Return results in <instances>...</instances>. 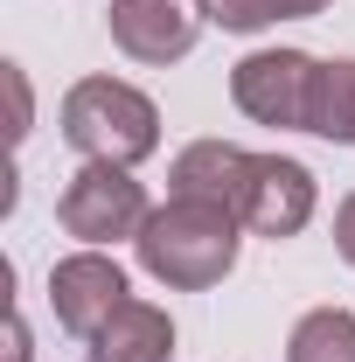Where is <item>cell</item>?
<instances>
[{
	"label": "cell",
	"mask_w": 355,
	"mask_h": 362,
	"mask_svg": "<svg viewBox=\"0 0 355 362\" xmlns=\"http://www.w3.org/2000/svg\"><path fill=\"white\" fill-rule=\"evenodd\" d=\"M168 349H175V320H168V307L126 300L119 314L91 334L84 362H168Z\"/></svg>",
	"instance_id": "obj_9"
},
{
	"label": "cell",
	"mask_w": 355,
	"mask_h": 362,
	"mask_svg": "<svg viewBox=\"0 0 355 362\" xmlns=\"http://www.w3.org/2000/svg\"><path fill=\"white\" fill-rule=\"evenodd\" d=\"M7 362H28V320H7Z\"/></svg>",
	"instance_id": "obj_14"
},
{
	"label": "cell",
	"mask_w": 355,
	"mask_h": 362,
	"mask_svg": "<svg viewBox=\"0 0 355 362\" xmlns=\"http://www.w3.org/2000/svg\"><path fill=\"white\" fill-rule=\"evenodd\" d=\"M313 63L307 49H251L230 70V98L258 126H300L307 133V98H313Z\"/></svg>",
	"instance_id": "obj_4"
},
{
	"label": "cell",
	"mask_w": 355,
	"mask_h": 362,
	"mask_svg": "<svg viewBox=\"0 0 355 362\" xmlns=\"http://www.w3.org/2000/svg\"><path fill=\"white\" fill-rule=\"evenodd\" d=\"M334 251L355 265V188L342 195V209H334Z\"/></svg>",
	"instance_id": "obj_13"
},
{
	"label": "cell",
	"mask_w": 355,
	"mask_h": 362,
	"mask_svg": "<svg viewBox=\"0 0 355 362\" xmlns=\"http://www.w3.org/2000/svg\"><path fill=\"white\" fill-rule=\"evenodd\" d=\"M320 7H327V0H209V21L251 35V28H272V21H307Z\"/></svg>",
	"instance_id": "obj_12"
},
{
	"label": "cell",
	"mask_w": 355,
	"mask_h": 362,
	"mask_svg": "<svg viewBox=\"0 0 355 362\" xmlns=\"http://www.w3.org/2000/svg\"><path fill=\"white\" fill-rule=\"evenodd\" d=\"M237 223L251 237H300L313 223V175L286 153H251L244 168V195H237Z\"/></svg>",
	"instance_id": "obj_6"
},
{
	"label": "cell",
	"mask_w": 355,
	"mask_h": 362,
	"mask_svg": "<svg viewBox=\"0 0 355 362\" xmlns=\"http://www.w3.org/2000/svg\"><path fill=\"white\" fill-rule=\"evenodd\" d=\"M105 28L133 63H181L209 28V0H112Z\"/></svg>",
	"instance_id": "obj_5"
},
{
	"label": "cell",
	"mask_w": 355,
	"mask_h": 362,
	"mask_svg": "<svg viewBox=\"0 0 355 362\" xmlns=\"http://www.w3.org/2000/svg\"><path fill=\"white\" fill-rule=\"evenodd\" d=\"M126 300H133V293H126V272L112 265L105 251H77V258L49 265V307H56V320H63L70 334H84V341L119 314Z\"/></svg>",
	"instance_id": "obj_7"
},
{
	"label": "cell",
	"mask_w": 355,
	"mask_h": 362,
	"mask_svg": "<svg viewBox=\"0 0 355 362\" xmlns=\"http://www.w3.org/2000/svg\"><path fill=\"white\" fill-rule=\"evenodd\" d=\"M237 244H244V223L230 209H216V202H188V195H168L146 216V230L133 237L139 272L161 279V286H175V293L216 286L223 272L237 265Z\"/></svg>",
	"instance_id": "obj_1"
},
{
	"label": "cell",
	"mask_w": 355,
	"mask_h": 362,
	"mask_svg": "<svg viewBox=\"0 0 355 362\" xmlns=\"http://www.w3.org/2000/svg\"><path fill=\"white\" fill-rule=\"evenodd\" d=\"M63 139L84 160H112V168H139L161 146V112L153 98L119 77H84L63 98Z\"/></svg>",
	"instance_id": "obj_2"
},
{
	"label": "cell",
	"mask_w": 355,
	"mask_h": 362,
	"mask_svg": "<svg viewBox=\"0 0 355 362\" xmlns=\"http://www.w3.org/2000/svg\"><path fill=\"white\" fill-rule=\"evenodd\" d=\"M244 168H251V153L244 146H230V139H195V146H181L175 168H168V188L188 195V202H216L237 216V195H244Z\"/></svg>",
	"instance_id": "obj_8"
},
{
	"label": "cell",
	"mask_w": 355,
	"mask_h": 362,
	"mask_svg": "<svg viewBox=\"0 0 355 362\" xmlns=\"http://www.w3.org/2000/svg\"><path fill=\"white\" fill-rule=\"evenodd\" d=\"M307 133L355 146V56H334L313 70V98H307Z\"/></svg>",
	"instance_id": "obj_10"
},
{
	"label": "cell",
	"mask_w": 355,
	"mask_h": 362,
	"mask_svg": "<svg viewBox=\"0 0 355 362\" xmlns=\"http://www.w3.org/2000/svg\"><path fill=\"white\" fill-rule=\"evenodd\" d=\"M146 188L133 181V168H112V160H84L70 188H63V202H56V223L70 230V237H84L91 251L98 244H119V237H139L146 230Z\"/></svg>",
	"instance_id": "obj_3"
},
{
	"label": "cell",
	"mask_w": 355,
	"mask_h": 362,
	"mask_svg": "<svg viewBox=\"0 0 355 362\" xmlns=\"http://www.w3.org/2000/svg\"><path fill=\"white\" fill-rule=\"evenodd\" d=\"M286 362H355V314L349 307H313V314H300L293 341H286Z\"/></svg>",
	"instance_id": "obj_11"
}]
</instances>
